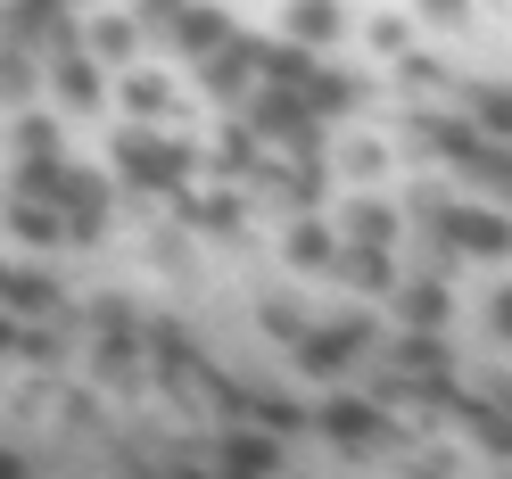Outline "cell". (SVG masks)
Listing matches in <instances>:
<instances>
[{
	"mask_svg": "<svg viewBox=\"0 0 512 479\" xmlns=\"http://www.w3.org/2000/svg\"><path fill=\"white\" fill-rule=\"evenodd\" d=\"M42 108L50 116H108V67L100 58H83V50H58L42 58Z\"/></svg>",
	"mask_w": 512,
	"mask_h": 479,
	"instance_id": "obj_4",
	"label": "cell"
},
{
	"mask_svg": "<svg viewBox=\"0 0 512 479\" xmlns=\"http://www.w3.org/2000/svg\"><path fill=\"white\" fill-rule=\"evenodd\" d=\"M0 9H17V0H0Z\"/></svg>",
	"mask_w": 512,
	"mask_h": 479,
	"instance_id": "obj_37",
	"label": "cell"
},
{
	"mask_svg": "<svg viewBox=\"0 0 512 479\" xmlns=\"http://www.w3.org/2000/svg\"><path fill=\"white\" fill-rule=\"evenodd\" d=\"M9 141H17V157H34V166H58V157H67V116L25 108V116H9Z\"/></svg>",
	"mask_w": 512,
	"mask_h": 479,
	"instance_id": "obj_26",
	"label": "cell"
},
{
	"mask_svg": "<svg viewBox=\"0 0 512 479\" xmlns=\"http://www.w3.org/2000/svg\"><path fill=\"white\" fill-rule=\"evenodd\" d=\"M190 174H199V141H174V133H157V124H124L108 141V182H124V190L182 199Z\"/></svg>",
	"mask_w": 512,
	"mask_h": 479,
	"instance_id": "obj_1",
	"label": "cell"
},
{
	"mask_svg": "<svg viewBox=\"0 0 512 479\" xmlns=\"http://www.w3.org/2000/svg\"><path fill=\"white\" fill-rule=\"evenodd\" d=\"M215 471L223 479H273L281 471V438H265V430H232L215 446Z\"/></svg>",
	"mask_w": 512,
	"mask_h": 479,
	"instance_id": "obj_24",
	"label": "cell"
},
{
	"mask_svg": "<svg viewBox=\"0 0 512 479\" xmlns=\"http://www.w3.org/2000/svg\"><path fill=\"white\" fill-rule=\"evenodd\" d=\"M504 479H512V471H504Z\"/></svg>",
	"mask_w": 512,
	"mask_h": 479,
	"instance_id": "obj_38",
	"label": "cell"
},
{
	"mask_svg": "<svg viewBox=\"0 0 512 479\" xmlns=\"http://www.w3.org/2000/svg\"><path fill=\"white\" fill-rule=\"evenodd\" d=\"M256 50H265V42L232 34L215 58H199V91H207V108H215V116H240V108H248V91L265 83V75H256Z\"/></svg>",
	"mask_w": 512,
	"mask_h": 479,
	"instance_id": "obj_7",
	"label": "cell"
},
{
	"mask_svg": "<svg viewBox=\"0 0 512 479\" xmlns=\"http://www.w3.org/2000/svg\"><path fill=\"white\" fill-rule=\"evenodd\" d=\"M75 50H83V58H100L108 75H124V67H141L149 34L133 25V9H124V0H100V9H83V17H75Z\"/></svg>",
	"mask_w": 512,
	"mask_h": 479,
	"instance_id": "obj_5",
	"label": "cell"
},
{
	"mask_svg": "<svg viewBox=\"0 0 512 479\" xmlns=\"http://www.w3.org/2000/svg\"><path fill=\"white\" fill-rule=\"evenodd\" d=\"M479 331H488V347H512V281H496L479 298Z\"/></svg>",
	"mask_w": 512,
	"mask_h": 479,
	"instance_id": "obj_31",
	"label": "cell"
},
{
	"mask_svg": "<svg viewBox=\"0 0 512 479\" xmlns=\"http://www.w3.org/2000/svg\"><path fill=\"white\" fill-rule=\"evenodd\" d=\"M25 108H42V58L0 42V116H25Z\"/></svg>",
	"mask_w": 512,
	"mask_h": 479,
	"instance_id": "obj_27",
	"label": "cell"
},
{
	"mask_svg": "<svg viewBox=\"0 0 512 479\" xmlns=\"http://www.w3.org/2000/svg\"><path fill=\"white\" fill-rule=\"evenodd\" d=\"M405 133H413V157H430V166H446V174H455L463 157L479 149V133H471L463 116H413Z\"/></svg>",
	"mask_w": 512,
	"mask_h": 479,
	"instance_id": "obj_20",
	"label": "cell"
},
{
	"mask_svg": "<svg viewBox=\"0 0 512 479\" xmlns=\"http://www.w3.org/2000/svg\"><path fill=\"white\" fill-rule=\"evenodd\" d=\"M0 479H34V463H25L17 446H0Z\"/></svg>",
	"mask_w": 512,
	"mask_h": 479,
	"instance_id": "obj_35",
	"label": "cell"
},
{
	"mask_svg": "<svg viewBox=\"0 0 512 479\" xmlns=\"http://www.w3.org/2000/svg\"><path fill=\"white\" fill-rule=\"evenodd\" d=\"M67 240H108V215H116V182L108 174H83V166H58V190H50Z\"/></svg>",
	"mask_w": 512,
	"mask_h": 479,
	"instance_id": "obj_6",
	"label": "cell"
},
{
	"mask_svg": "<svg viewBox=\"0 0 512 479\" xmlns=\"http://www.w3.org/2000/svg\"><path fill=\"white\" fill-rule=\"evenodd\" d=\"M182 223L190 232H215V240H232L240 223H248V190H232V182H215V190H182Z\"/></svg>",
	"mask_w": 512,
	"mask_h": 479,
	"instance_id": "obj_17",
	"label": "cell"
},
{
	"mask_svg": "<svg viewBox=\"0 0 512 479\" xmlns=\"http://www.w3.org/2000/svg\"><path fill=\"white\" fill-rule=\"evenodd\" d=\"M124 9H133V25H141V34H174V17L190 9V0H124Z\"/></svg>",
	"mask_w": 512,
	"mask_h": 479,
	"instance_id": "obj_34",
	"label": "cell"
},
{
	"mask_svg": "<svg viewBox=\"0 0 512 479\" xmlns=\"http://www.w3.org/2000/svg\"><path fill=\"white\" fill-rule=\"evenodd\" d=\"M389 364H397L405 380H438V372H446V331H397V339H389Z\"/></svg>",
	"mask_w": 512,
	"mask_h": 479,
	"instance_id": "obj_28",
	"label": "cell"
},
{
	"mask_svg": "<svg viewBox=\"0 0 512 479\" xmlns=\"http://www.w3.org/2000/svg\"><path fill=\"white\" fill-rule=\"evenodd\" d=\"M58 356H67V347H58V331H50V323H17V356H9V364H34V372H50Z\"/></svg>",
	"mask_w": 512,
	"mask_h": 479,
	"instance_id": "obj_29",
	"label": "cell"
},
{
	"mask_svg": "<svg viewBox=\"0 0 512 479\" xmlns=\"http://www.w3.org/2000/svg\"><path fill=\"white\" fill-rule=\"evenodd\" d=\"M347 34H356V9L347 0H281V42L306 58H331Z\"/></svg>",
	"mask_w": 512,
	"mask_h": 479,
	"instance_id": "obj_8",
	"label": "cell"
},
{
	"mask_svg": "<svg viewBox=\"0 0 512 479\" xmlns=\"http://www.w3.org/2000/svg\"><path fill=\"white\" fill-rule=\"evenodd\" d=\"M331 232H339L347 248H397V240H405V207L380 199V190H347V199L331 207Z\"/></svg>",
	"mask_w": 512,
	"mask_h": 479,
	"instance_id": "obj_10",
	"label": "cell"
},
{
	"mask_svg": "<svg viewBox=\"0 0 512 479\" xmlns=\"http://www.w3.org/2000/svg\"><path fill=\"white\" fill-rule=\"evenodd\" d=\"M314 430H323L331 446H372L380 430H389V413H380V397H347V389H331L323 405H314Z\"/></svg>",
	"mask_w": 512,
	"mask_h": 479,
	"instance_id": "obj_12",
	"label": "cell"
},
{
	"mask_svg": "<svg viewBox=\"0 0 512 479\" xmlns=\"http://www.w3.org/2000/svg\"><path fill=\"white\" fill-rule=\"evenodd\" d=\"M174 100H182V83L166 75V67H124V75H108V108H124V124H157L166 133V116H174Z\"/></svg>",
	"mask_w": 512,
	"mask_h": 479,
	"instance_id": "obj_9",
	"label": "cell"
},
{
	"mask_svg": "<svg viewBox=\"0 0 512 479\" xmlns=\"http://www.w3.org/2000/svg\"><path fill=\"white\" fill-rule=\"evenodd\" d=\"M199 166H207L215 182L248 190V182H256V166H265V141H256L240 116H215V124H207V141H199Z\"/></svg>",
	"mask_w": 512,
	"mask_h": 479,
	"instance_id": "obj_11",
	"label": "cell"
},
{
	"mask_svg": "<svg viewBox=\"0 0 512 479\" xmlns=\"http://www.w3.org/2000/svg\"><path fill=\"white\" fill-rule=\"evenodd\" d=\"M479 0H413V25H430V34H463Z\"/></svg>",
	"mask_w": 512,
	"mask_h": 479,
	"instance_id": "obj_30",
	"label": "cell"
},
{
	"mask_svg": "<svg viewBox=\"0 0 512 479\" xmlns=\"http://www.w3.org/2000/svg\"><path fill=\"white\" fill-rule=\"evenodd\" d=\"M256 323H265V339H281V347H290V339L306 331V306H290V298H265V306H256Z\"/></svg>",
	"mask_w": 512,
	"mask_h": 479,
	"instance_id": "obj_32",
	"label": "cell"
},
{
	"mask_svg": "<svg viewBox=\"0 0 512 479\" xmlns=\"http://www.w3.org/2000/svg\"><path fill=\"white\" fill-rule=\"evenodd\" d=\"M372 314H339V323H306L298 339H290V372L298 380H314V389H331V380H347L364 356H372Z\"/></svg>",
	"mask_w": 512,
	"mask_h": 479,
	"instance_id": "obj_2",
	"label": "cell"
},
{
	"mask_svg": "<svg viewBox=\"0 0 512 479\" xmlns=\"http://www.w3.org/2000/svg\"><path fill=\"white\" fill-rule=\"evenodd\" d=\"M389 314H397V331H446L455 323V290L438 273H413V281L389 290Z\"/></svg>",
	"mask_w": 512,
	"mask_h": 479,
	"instance_id": "obj_13",
	"label": "cell"
},
{
	"mask_svg": "<svg viewBox=\"0 0 512 479\" xmlns=\"http://www.w3.org/2000/svg\"><path fill=\"white\" fill-rule=\"evenodd\" d=\"M17 356V314H0V364Z\"/></svg>",
	"mask_w": 512,
	"mask_h": 479,
	"instance_id": "obj_36",
	"label": "cell"
},
{
	"mask_svg": "<svg viewBox=\"0 0 512 479\" xmlns=\"http://www.w3.org/2000/svg\"><path fill=\"white\" fill-rule=\"evenodd\" d=\"M0 240L50 257V248H67V223H58V207H42V199H9L0 207Z\"/></svg>",
	"mask_w": 512,
	"mask_h": 479,
	"instance_id": "obj_19",
	"label": "cell"
},
{
	"mask_svg": "<svg viewBox=\"0 0 512 479\" xmlns=\"http://www.w3.org/2000/svg\"><path fill=\"white\" fill-rule=\"evenodd\" d=\"M438 240H446V257H463V265H504L512 257V215L488 207V199H455L438 215Z\"/></svg>",
	"mask_w": 512,
	"mask_h": 479,
	"instance_id": "obj_3",
	"label": "cell"
},
{
	"mask_svg": "<svg viewBox=\"0 0 512 479\" xmlns=\"http://www.w3.org/2000/svg\"><path fill=\"white\" fill-rule=\"evenodd\" d=\"M298 100H306V116H314V124H323V133H331L339 116H356L364 83H356V75H339V67H314V75L298 83Z\"/></svg>",
	"mask_w": 512,
	"mask_h": 479,
	"instance_id": "obj_23",
	"label": "cell"
},
{
	"mask_svg": "<svg viewBox=\"0 0 512 479\" xmlns=\"http://www.w3.org/2000/svg\"><path fill=\"white\" fill-rule=\"evenodd\" d=\"M0 314L50 323V314H58V273L50 265H0Z\"/></svg>",
	"mask_w": 512,
	"mask_h": 479,
	"instance_id": "obj_14",
	"label": "cell"
},
{
	"mask_svg": "<svg viewBox=\"0 0 512 479\" xmlns=\"http://www.w3.org/2000/svg\"><path fill=\"white\" fill-rule=\"evenodd\" d=\"M413 34H422V25H413V9H364V17H356V42L380 58V67H397V58L413 50Z\"/></svg>",
	"mask_w": 512,
	"mask_h": 479,
	"instance_id": "obj_25",
	"label": "cell"
},
{
	"mask_svg": "<svg viewBox=\"0 0 512 479\" xmlns=\"http://www.w3.org/2000/svg\"><path fill=\"white\" fill-rule=\"evenodd\" d=\"M331 281H347L356 298H380V306H389V290H397L405 273H397V248H347V240H339Z\"/></svg>",
	"mask_w": 512,
	"mask_h": 479,
	"instance_id": "obj_16",
	"label": "cell"
},
{
	"mask_svg": "<svg viewBox=\"0 0 512 479\" xmlns=\"http://www.w3.org/2000/svg\"><path fill=\"white\" fill-rule=\"evenodd\" d=\"M455 116L471 124L479 141H496V149H512V83H471L463 100H455Z\"/></svg>",
	"mask_w": 512,
	"mask_h": 479,
	"instance_id": "obj_21",
	"label": "cell"
},
{
	"mask_svg": "<svg viewBox=\"0 0 512 479\" xmlns=\"http://www.w3.org/2000/svg\"><path fill=\"white\" fill-rule=\"evenodd\" d=\"M331 257H339L331 215H290V223H281V265H290V273H331Z\"/></svg>",
	"mask_w": 512,
	"mask_h": 479,
	"instance_id": "obj_18",
	"label": "cell"
},
{
	"mask_svg": "<svg viewBox=\"0 0 512 479\" xmlns=\"http://www.w3.org/2000/svg\"><path fill=\"white\" fill-rule=\"evenodd\" d=\"M323 166H331L347 190H380V182H389V141H380V133H339V141L323 149Z\"/></svg>",
	"mask_w": 512,
	"mask_h": 479,
	"instance_id": "obj_15",
	"label": "cell"
},
{
	"mask_svg": "<svg viewBox=\"0 0 512 479\" xmlns=\"http://www.w3.org/2000/svg\"><path fill=\"white\" fill-rule=\"evenodd\" d=\"M174 58H190V67H199V58H215L223 42H232V9H199V0H190V9L174 17Z\"/></svg>",
	"mask_w": 512,
	"mask_h": 479,
	"instance_id": "obj_22",
	"label": "cell"
},
{
	"mask_svg": "<svg viewBox=\"0 0 512 479\" xmlns=\"http://www.w3.org/2000/svg\"><path fill=\"white\" fill-rule=\"evenodd\" d=\"M397 83H405V91H438V83H446V67H438L430 50H405V58H397Z\"/></svg>",
	"mask_w": 512,
	"mask_h": 479,
	"instance_id": "obj_33",
	"label": "cell"
}]
</instances>
